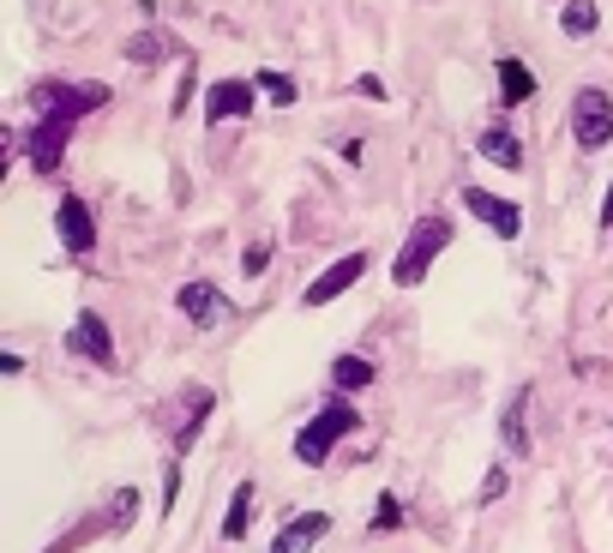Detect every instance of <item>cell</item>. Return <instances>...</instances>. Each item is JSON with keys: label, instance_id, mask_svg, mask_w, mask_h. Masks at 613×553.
<instances>
[{"label": "cell", "instance_id": "4", "mask_svg": "<svg viewBox=\"0 0 613 553\" xmlns=\"http://www.w3.org/2000/svg\"><path fill=\"white\" fill-rule=\"evenodd\" d=\"M102 102H109V85H73V79H43V85H36V109H43V114H67V121L102 109Z\"/></svg>", "mask_w": 613, "mask_h": 553}, {"label": "cell", "instance_id": "22", "mask_svg": "<svg viewBox=\"0 0 613 553\" xmlns=\"http://www.w3.org/2000/svg\"><path fill=\"white\" fill-rule=\"evenodd\" d=\"M133 511H138V494H133V487H121V494H114V506H109L114 535H121V530H133Z\"/></svg>", "mask_w": 613, "mask_h": 553}, {"label": "cell", "instance_id": "1", "mask_svg": "<svg viewBox=\"0 0 613 553\" xmlns=\"http://www.w3.org/2000/svg\"><path fill=\"white\" fill-rule=\"evenodd\" d=\"M445 247H452V217H445V211L415 217V223H409V235H403V247H398V259H391V283H398V289L427 283L433 259H439Z\"/></svg>", "mask_w": 613, "mask_h": 553}, {"label": "cell", "instance_id": "13", "mask_svg": "<svg viewBox=\"0 0 613 553\" xmlns=\"http://www.w3.org/2000/svg\"><path fill=\"white\" fill-rule=\"evenodd\" d=\"M493 79H500V109H523V102L535 97V73H530V60H517V55H505L500 67H493Z\"/></svg>", "mask_w": 613, "mask_h": 553}, {"label": "cell", "instance_id": "2", "mask_svg": "<svg viewBox=\"0 0 613 553\" xmlns=\"http://www.w3.org/2000/svg\"><path fill=\"white\" fill-rule=\"evenodd\" d=\"M355 428H361V416H355V409L343 403V397H331V403L319 409V416L296 433V457L306 463V469H319V463L337 452V440H349Z\"/></svg>", "mask_w": 613, "mask_h": 553}, {"label": "cell", "instance_id": "12", "mask_svg": "<svg viewBox=\"0 0 613 553\" xmlns=\"http://www.w3.org/2000/svg\"><path fill=\"white\" fill-rule=\"evenodd\" d=\"M325 535H331V518H325V511H301V518H289L283 530H277L271 553H313Z\"/></svg>", "mask_w": 613, "mask_h": 553}, {"label": "cell", "instance_id": "10", "mask_svg": "<svg viewBox=\"0 0 613 553\" xmlns=\"http://www.w3.org/2000/svg\"><path fill=\"white\" fill-rule=\"evenodd\" d=\"M67 350L79 355V362L114 367V338H109V319H102V313H91V307H85V313L73 319V331H67Z\"/></svg>", "mask_w": 613, "mask_h": 553}, {"label": "cell", "instance_id": "25", "mask_svg": "<svg viewBox=\"0 0 613 553\" xmlns=\"http://www.w3.org/2000/svg\"><path fill=\"white\" fill-rule=\"evenodd\" d=\"M175 494H181V457H169L163 469V511H175Z\"/></svg>", "mask_w": 613, "mask_h": 553}, {"label": "cell", "instance_id": "26", "mask_svg": "<svg viewBox=\"0 0 613 553\" xmlns=\"http://www.w3.org/2000/svg\"><path fill=\"white\" fill-rule=\"evenodd\" d=\"M505 487H511V475H505V469H488V482H481V494H476V499H481V506H493Z\"/></svg>", "mask_w": 613, "mask_h": 553}, {"label": "cell", "instance_id": "3", "mask_svg": "<svg viewBox=\"0 0 613 553\" xmlns=\"http://www.w3.org/2000/svg\"><path fill=\"white\" fill-rule=\"evenodd\" d=\"M571 139H578L583 157H595V151L613 145V97L602 85H583V91L571 97Z\"/></svg>", "mask_w": 613, "mask_h": 553}, {"label": "cell", "instance_id": "23", "mask_svg": "<svg viewBox=\"0 0 613 553\" xmlns=\"http://www.w3.org/2000/svg\"><path fill=\"white\" fill-rule=\"evenodd\" d=\"M193 91H199V60H187V67H181V91H175L169 114H187V102H193Z\"/></svg>", "mask_w": 613, "mask_h": 553}, {"label": "cell", "instance_id": "15", "mask_svg": "<svg viewBox=\"0 0 613 553\" xmlns=\"http://www.w3.org/2000/svg\"><path fill=\"white\" fill-rule=\"evenodd\" d=\"M175 307H181V313L193 319V325H211L223 301H216V289H211L204 277H193V283H181V289H175Z\"/></svg>", "mask_w": 613, "mask_h": 553}, {"label": "cell", "instance_id": "6", "mask_svg": "<svg viewBox=\"0 0 613 553\" xmlns=\"http://www.w3.org/2000/svg\"><path fill=\"white\" fill-rule=\"evenodd\" d=\"M464 211L481 217L500 241H517L523 235V204L517 199H500V192H488V187H464Z\"/></svg>", "mask_w": 613, "mask_h": 553}, {"label": "cell", "instance_id": "9", "mask_svg": "<svg viewBox=\"0 0 613 553\" xmlns=\"http://www.w3.org/2000/svg\"><path fill=\"white\" fill-rule=\"evenodd\" d=\"M55 235H60V247L67 253H97V217H91V204L79 199V192H67L60 199V211H55Z\"/></svg>", "mask_w": 613, "mask_h": 553}, {"label": "cell", "instance_id": "17", "mask_svg": "<svg viewBox=\"0 0 613 553\" xmlns=\"http://www.w3.org/2000/svg\"><path fill=\"white\" fill-rule=\"evenodd\" d=\"M595 24H602L595 0H566V7H559V31L566 36H595Z\"/></svg>", "mask_w": 613, "mask_h": 553}, {"label": "cell", "instance_id": "28", "mask_svg": "<svg viewBox=\"0 0 613 553\" xmlns=\"http://www.w3.org/2000/svg\"><path fill=\"white\" fill-rule=\"evenodd\" d=\"M602 235L613 241V181H608V199H602Z\"/></svg>", "mask_w": 613, "mask_h": 553}, {"label": "cell", "instance_id": "27", "mask_svg": "<svg viewBox=\"0 0 613 553\" xmlns=\"http://www.w3.org/2000/svg\"><path fill=\"white\" fill-rule=\"evenodd\" d=\"M355 91H361L367 102H386V79H379V73H361V79H355Z\"/></svg>", "mask_w": 613, "mask_h": 553}, {"label": "cell", "instance_id": "16", "mask_svg": "<svg viewBox=\"0 0 613 553\" xmlns=\"http://www.w3.org/2000/svg\"><path fill=\"white\" fill-rule=\"evenodd\" d=\"M331 385H337V391H367V385H374V362H367V355H337V362H331Z\"/></svg>", "mask_w": 613, "mask_h": 553}, {"label": "cell", "instance_id": "18", "mask_svg": "<svg viewBox=\"0 0 613 553\" xmlns=\"http://www.w3.org/2000/svg\"><path fill=\"white\" fill-rule=\"evenodd\" d=\"M247 523H253V482H241L235 499H229V518H223V542H241Z\"/></svg>", "mask_w": 613, "mask_h": 553}, {"label": "cell", "instance_id": "21", "mask_svg": "<svg viewBox=\"0 0 613 553\" xmlns=\"http://www.w3.org/2000/svg\"><path fill=\"white\" fill-rule=\"evenodd\" d=\"M163 48H169V43H163V31H138L133 43H126V60H145V67H151V60H163Z\"/></svg>", "mask_w": 613, "mask_h": 553}, {"label": "cell", "instance_id": "5", "mask_svg": "<svg viewBox=\"0 0 613 553\" xmlns=\"http://www.w3.org/2000/svg\"><path fill=\"white\" fill-rule=\"evenodd\" d=\"M367 265H374V259H367V253H343L337 265H325V272H319V277L301 289V307H331V301H337V295H349L355 283L367 277Z\"/></svg>", "mask_w": 613, "mask_h": 553}, {"label": "cell", "instance_id": "11", "mask_svg": "<svg viewBox=\"0 0 613 553\" xmlns=\"http://www.w3.org/2000/svg\"><path fill=\"white\" fill-rule=\"evenodd\" d=\"M476 151H481V163H493V169H511V175L523 169V139L511 133L505 121H488V126H481V133H476Z\"/></svg>", "mask_w": 613, "mask_h": 553}, {"label": "cell", "instance_id": "20", "mask_svg": "<svg viewBox=\"0 0 613 553\" xmlns=\"http://www.w3.org/2000/svg\"><path fill=\"white\" fill-rule=\"evenodd\" d=\"M367 530H374V535L403 530V506H398V494H379V499H374V518H367Z\"/></svg>", "mask_w": 613, "mask_h": 553}, {"label": "cell", "instance_id": "8", "mask_svg": "<svg viewBox=\"0 0 613 553\" xmlns=\"http://www.w3.org/2000/svg\"><path fill=\"white\" fill-rule=\"evenodd\" d=\"M67 133H73L67 114H43V121L24 133V145H31V169H36V175H55V169H60V157H67Z\"/></svg>", "mask_w": 613, "mask_h": 553}, {"label": "cell", "instance_id": "19", "mask_svg": "<svg viewBox=\"0 0 613 553\" xmlns=\"http://www.w3.org/2000/svg\"><path fill=\"white\" fill-rule=\"evenodd\" d=\"M253 85H259V91H265V97L277 102V109H289V102L301 97V85L289 79V73H253Z\"/></svg>", "mask_w": 613, "mask_h": 553}, {"label": "cell", "instance_id": "14", "mask_svg": "<svg viewBox=\"0 0 613 553\" xmlns=\"http://www.w3.org/2000/svg\"><path fill=\"white\" fill-rule=\"evenodd\" d=\"M500 440H505V452L511 457H530V391H517L505 403V416H500Z\"/></svg>", "mask_w": 613, "mask_h": 553}, {"label": "cell", "instance_id": "24", "mask_svg": "<svg viewBox=\"0 0 613 553\" xmlns=\"http://www.w3.org/2000/svg\"><path fill=\"white\" fill-rule=\"evenodd\" d=\"M265 265H271V241H253V247L241 253V277H259Z\"/></svg>", "mask_w": 613, "mask_h": 553}, {"label": "cell", "instance_id": "7", "mask_svg": "<svg viewBox=\"0 0 613 553\" xmlns=\"http://www.w3.org/2000/svg\"><path fill=\"white\" fill-rule=\"evenodd\" d=\"M253 97H259V85H253V79H216V85H204V126L247 121Z\"/></svg>", "mask_w": 613, "mask_h": 553}]
</instances>
